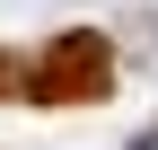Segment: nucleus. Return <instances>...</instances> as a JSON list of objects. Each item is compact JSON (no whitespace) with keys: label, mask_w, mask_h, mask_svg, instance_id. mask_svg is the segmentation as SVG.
Returning <instances> with one entry per match:
<instances>
[{"label":"nucleus","mask_w":158,"mask_h":150,"mask_svg":"<svg viewBox=\"0 0 158 150\" xmlns=\"http://www.w3.org/2000/svg\"><path fill=\"white\" fill-rule=\"evenodd\" d=\"M0 97H18V62H9V53H0Z\"/></svg>","instance_id":"nucleus-2"},{"label":"nucleus","mask_w":158,"mask_h":150,"mask_svg":"<svg viewBox=\"0 0 158 150\" xmlns=\"http://www.w3.org/2000/svg\"><path fill=\"white\" fill-rule=\"evenodd\" d=\"M106 80H114V44L97 27H62L35 62H18V97H35V106H88V97H106Z\"/></svg>","instance_id":"nucleus-1"}]
</instances>
